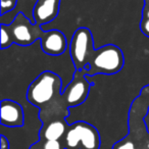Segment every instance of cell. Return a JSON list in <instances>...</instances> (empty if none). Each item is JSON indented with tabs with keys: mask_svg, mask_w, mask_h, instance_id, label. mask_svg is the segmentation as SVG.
Here are the masks:
<instances>
[{
	"mask_svg": "<svg viewBox=\"0 0 149 149\" xmlns=\"http://www.w3.org/2000/svg\"><path fill=\"white\" fill-rule=\"evenodd\" d=\"M68 52L76 70H84L89 77L116 74L125 65L124 52L118 46L107 44L95 49L93 35L88 28H79L74 32Z\"/></svg>",
	"mask_w": 149,
	"mask_h": 149,
	"instance_id": "1",
	"label": "cell"
},
{
	"mask_svg": "<svg viewBox=\"0 0 149 149\" xmlns=\"http://www.w3.org/2000/svg\"><path fill=\"white\" fill-rule=\"evenodd\" d=\"M62 79L52 70H44L34 79L27 90L29 103L40 110L55 101L62 93Z\"/></svg>",
	"mask_w": 149,
	"mask_h": 149,
	"instance_id": "2",
	"label": "cell"
},
{
	"mask_svg": "<svg viewBox=\"0 0 149 149\" xmlns=\"http://www.w3.org/2000/svg\"><path fill=\"white\" fill-rule=\"evenodd\" d=\"M63 146L64 149H99V132L89 123H72L64 135Z\"/></svg>",
	"mask_w": 149,
	"mask_h": 149,
	"instance_id": "3",
	"label": "cell"
},
{
	"mask_svg": "<svg viewBox=\"0 0 149 149\" xmlns=\"http://www.w3.org/2000/svg\"><path fill=\"white\" fill-rule=\"evenodd\" d=\"M10 34L13 44L19 46H29L41 40L45 35V30L31 21L28 15L19 13L10 25H5Z\"/></svg>",
	"mask_w": 149,
	"mask_h": 149,
	"instance_id": "4",
	"label": "cell"
},
{
	"mask_svg": "<svg viewBox=\"0 0 149 149\" xmlns=\"http://www.w3.org/2000/svg\"><path fill=\"white\" fill-rule=\"evenodd\" d=\"M91 83L86 78L85 70H74V77L61 93L59 99L66 109L81 105L89 95Z\"/></svg>",
	"mask_w": 149,
	"mask_h": 149,
	"instance_id": "5",
	"label": "cell"
},
{
	"mask_svg": "<svg viewBox=\"0 0 149 149\" xmlns=\"http://www.w3.org/2000/svg\"><path fill=\"white\" fill-rule=\"evenodd\" d=\"M0 122L6 128H22L25 124V111L19 102L2 99L0 103Z\"/></svg>",
	"mask_w": 149,
	"mask_h": 149,
	"instance_id": "6",
	"label": "cell"
},
{
	"mask_svg": "<svg viewBox=\"0 0 149 149\" xmlns=\"http://www.w3.org/2000/svg\"><path fill=\"white\" fill-rule=\"evenodd\" d=\"M40 46L44 53L50 56H59L68 50L70 42L66 36L59 30H47L40 40Z\"/></svg>",
	"mask_w": 149,
	"mask_h": 149,
	"instance_id": "7",
	"label": "cell"
},
{
	"mask_svg": "<svg viewBox=\"0 0 149 149\" xmlns=\"http://www.w3.org/2000/svg\"><path fill=\"white\" fill-rule=\"evenodd\" d=\"M60 8V0H37L32 10V17L36 25H48L57 17Z\"/></svg>",
	"mask_w": 149,
	"mask_h": 149,
	"instance_id": "8",
	"label": "cell"
},
{
	"mask_svg": "<svg viewBox=\"0 0 149 149\" xmlns=\"http://www.w3.org/2000/svg\"><path fill=\"white\" fill-rule=\"evenodd\" d=\"M66 130H68V126L65 120H56L41 129L39 135L41 138L45 139V141H59V139L65 135Z\"/></svg>",
	"mask_w": 149,
	"mask_h": 149,
	"instance_id": "9",
	"label": "cell"
},
{
	"mask_svg": "<svg viewBox=\"0 0 149 149\" xmlns=\"http://www.w3.org/2000/svg\"><path fill=\"white\" fill-rule=\"evenodd\" d=\"M19 0H1L0 4V17H3L6 13H9L15 9Z\"/></svg>",
	"mask_w": 149,
	"mask_h": 149,
	"instance_id": "10",
	"label": "cell"
},
{
	"mask_svg": "<svg viewBox=\"0 0 149 149\" xmlns=\"http://www.w3.org/2000/svg\"><path fill=\"white\" fill-rule=\"evenodd\" d=\"M13 44L8 30L6 29L5 25H1V50H5L6 48L10 47Z\"/></svg>",
	"mask_w": 149,
	"mask_h": 149,
	"instance_id": "11",
	"label": "cell"
},
{
	"mask_svg": "<svg viewBox=\"0 0 149 149\" xmlns=\"http://www.w3.org/2000/svg\"><path fill=\"white\" fill-rule=\"evenodd\" d=\"M135 104H139L140 106H144L147 103V107H149V85L145 86L141 90L140 96L134 101Z\"/></svg>",
	"mask_w": 149,
	"mask_h": 149,
	"instance_id": "12",
	"label": "cell"
},
{
	"mask_svg": "<svg viewBox=\"0 0 149 149\" xmlns=\"http://www.w3.org/2000/svg\"><path fill=\"white\" fill-rule=\"evenodd\" d=\"M135 148H136V146H135L134 142L131 140H128V139H124V140L118 141L112 147V149H135Z\"/></svg>",
	"mask_w": 149,
	"mask_h": 149,
	"instance_id": "13",
	"label": "cell"
},
{
	"mask_svg": "<svg viewBox=\"0 0 149 149\" xmlns=\"http://www.w3.org/2000/svg\"><path fill=\"white\" fill-rule=\"evenodd\" d=\"M43 149H64V146L59 141H45L43 144Z\"/></svg>",
	"mask_w": 149,
	"mask_h": 149,
	"instance_id": "14",
	"label": "cell"
},
{
	"mask_svg": "<svg viewBox=\"0 0 149 149\" xmlns=\"http://www.w3.org/2000/svg\"><path fill=\"white\" fill-rule=\"evenodd\" d=\"M140 30L146 37L149 38V19H142L140 23Z\"/></svg>",
	"mask_w": 149,
	"mask_h": 149,
	"instance_id": "15",
	"label": "cell"
},
{
	"mask_svg": "<svg viewBox=\"0 0 149 149\" xmlns=\"http://www.w3.org/2000/svg\"><path fill=\"white\" fill-rule=\"evenodd\" d=\"M1 149H10V145H9V140L4 136V135H1Z\"/></svg>",
	"mask_w": 149,
	"mask_h": 149,
	"instance_id": "16",
	"label": "cell"
},
{
	"mask_svg": "<svg viewBox=\"0 0 149 149\" xmlns=\"http://www.w3.org/2000/svg\"><path fill=\"white\" fill-rule=\"evenodd\" d=\"M146 147H147V149H149V138H148V141H147V143H146Z\"/></svg>",
	"mask_w": 149,
	"mask_h": 149,
	"instance_id": "17",
	"label": "cell"
},
{
	"mask_svg": "<svg viewBox=\"0 0 149 149\" xmlns=\"http://www.w3.org/2000/svg\"><path fill=\"white\" fill-rule=\"evenodd\" d=\"M135 149H138V148H137V147H136V148H135Z\"/></svg>",
	"mask_w": 149,
	"mask_h": 149,
	"instance_id": "18",
	"label": "cell"
}]
</instances>
